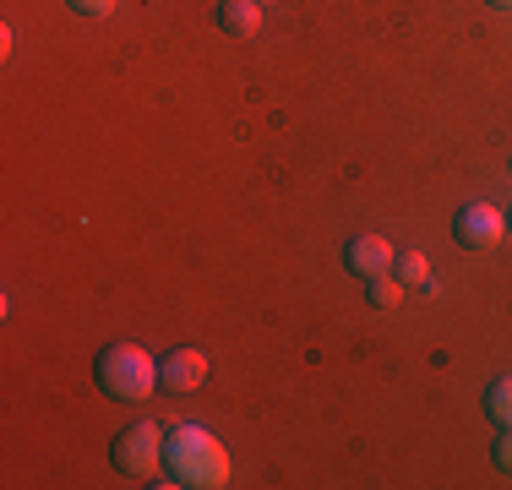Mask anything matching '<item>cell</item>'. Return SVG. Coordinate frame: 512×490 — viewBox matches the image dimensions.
Here are the masks:
<instances>
[{
	"mask_svg": "<svg viewBox=\"0 0 512 490\" xmlns=\"http://www.w3.org/2000/svg\"><path fill=\"white\" fill-rule=\"evenodd\" d=\"M262 6H273V0H262Z\"/></svg>",
	"mask_w": 512,
	"mask_h": 490,
	"instance_id": "obj_14",
	"label": "cell"
},
{
	"mask_svg": "<svg viewBox=\"0 0 512 490\" xmlns=\"http://www.w3.org/2000/svg\"><path fill=\"white\" fill-rule=\"evenodd\" d=\"M507 235V213L502 207H491V202H469V207H458V218H453V240L463 245V251H491L496 240Z\"/></svg>",
	"mask_w": 512,
	"mask_h": 490,
	"instance_id": "obj_4",
	"label": "cell"
},
{
	"mask_svg": "<svg viewBox=\"0 0 512 490\" xmlns=\"http://www.w3.org/2000/svg\"><path fill=\"white\" fill-rule=\"evenodd\" d=\"M218 28H224L229 39L262 33V0H218Z\"/></svg>",
	"mask_w": 512,
	"mask_h": 490,
	"instance_id": "obj_7",
	"label": "cell"
},
{
	"mask_svg": "<svg viewBox=\"0 0 512 490\" xmlns=\"http://www.w3.org/2000/svg\"><path fill=\"white\" fill-rule=\"evenodd\" d=\"M93 382L115 403H148L158 392V360L137 343H104L93 360Z\"/></svg>",
	"mask_w": 512,
	"mask_h": 490,
	"instance_id": "obj_2",
	"label": "cell"
},
{
	"mask_svg": "<svg viewBox=\"0 0 512 490\" xmlns=\"http://www.w3.org/2000/svg\"><path fill=\"white\" fill-rule=\"evenodd\" d=\"M491 6H502V11H512V0H491Z\"/></svg>",
	"mask_w": 512,
	"mask_h": 490,
	"instance_id": "obj_13",
	"label": "cell"
},
{
	"mask_svg": "<svg viewBox=\"0 0 512 490\" xmlns=\"http://www.w3.org/2000/svg\"><path fill=\"white\" fill-rule=\"evenodd\" d=\"M485 414H491L496 431H507V425H512V376H496V382L485 387Z\"/></svg>",
	"mask_w": 512,
	"mask_h": 490,
	"instance_id": "obj_8",
	"label": "cell"
},
{
	"mask_svg": "<svg viewBox=\"0 0 512 490\" xmlns=\"http://www.w3.org/2000/svg\"><path fill=\"white\" fill-rule=\"evenodd\" d=\"M507 224H512V218H507Z\"/></svg>",
	"mask_w": 512,
	"mask_h": 490,
	"instance_id": "obj_15",
	"label": "cell"
},
{
	"mask_svg": "<svg viewBox=\"0 0 512 490\" xmlns=\"http://www.w3.org/2000/svg\"><path fill=\"white\" fill-rule=\"evenodd\" d=\"M158 387L164 392H202L207 387V354L202 349H169L164 365H158Z\"/></svg>",
	"mask_w": 512,
	"mask_h": 490,
	"instance_id": "obj_6",
	"label": "cell"
},
{
	"mask_svg": "<svg viewBox=\"0 0 512 490\" xmlns=\"http://www.w3.org/2000/svg\"><path fill=\"white\" fill-rule=\"evenodd\" d=\"M393 262H398V251H393V240H387V235H355L344 245V273H355L360 284L393 273Z\"/></svg>",
	"mask_w": 512,
	"mask_h": 490,
	"instance_id": "obj_5",
	"label": "cell"
},
{
	"mask_svg": "<svg viewBox=\"0 0 512 490\" xmlns=\"http://www.w3.org/2000/svg\"><path fill=\"white\" fill-rule=\"evenodd\" d=\"M71 11H77V17H109V11H115V0H66Z\"/></svg>",
	"mask_w": 512,
	"mask_h": 490,
	"instance_id": "obj_12",
	"label": "cell"
},
{
	"mask_svg": "<svg viewBox=\"0 0 512 490\" xmlns=\"http://www.w3.org/2000/svg\"><path fill=\"white\" fill-rule=\"evenodd\" d=\"M491 463H496L502 474H512V425H507L502 436H496V447H491Z\"/></svg>",
	"mask_w": 512,
	"mask_h": 490,
	"instance_id": "obj_11",
	"label": "cell"
},
{
	"mask_svg": "<svg viewBox=\"0 0 512 490\" xmlns=\"http://www.w3.org/2000/svg\"><path fill=\"white\" fill-rule=\"evenodd\" d=\"M365 300H371L376 311H393V305L404 300V278H398V273H382V278H371V284H365Z\"/></svg>",
	"mask_w": 512,
	"mask_h": 490,
	"instance_id": "obj_9",
	"label": "cell"
},
{
	"mask_svg": "<svg viewBox=\"0 0 512 490\" xmlns=\"http://www.w3.org/2000/svg\"><path fill=\"white\" fill-rule=\"evenodd\" d=\"M164 436L169 431L158 420H131L126 431L109 441V463H115L126 480H148L153 485V474L164 469Z\"/></svg>",
	"mask_w": 512,
	"mask_h": 490,
	"instance_id": "obj_3",
	"label": "cell"
},
{
	"mask_svg": "<svg viewBox=\"0 0 512 490\" xmlns=\"http://www.w3.org/2000/svg\"><path fill=\"white\" fill-rule=\"evenodd\" d=\"M393 273L404 278V284H431V256L425 251H398Z\"/></svg>",
	"mask_w": 512,
	"mask_h": 490,
	"instance_id": "obj_10",
	"label": "cell"
},
{
	"mask_svg": "<svg viewBox=\"0 0 512 490\" xmlns=\"http://www.w3.org/2000/svg\"><path fill=\"white\" fill-rule=\"evenodd\" d=\"M180 490H224L229 485V452L207 425H175L164 436V480Z\"/></svg>",
	"mask_w": 512,
	"mask_h": 490,
	"instance_id": "obj_1",
	"label": "cell"
}]
</instances>
